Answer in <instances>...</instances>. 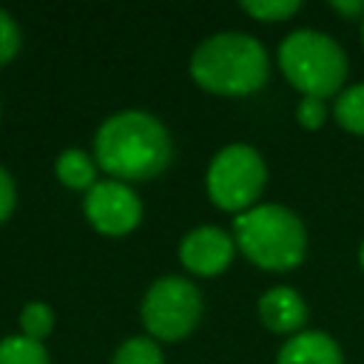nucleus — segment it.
<instances>
[{
  "instance_id": "f257e3e1",
  "label": "nucleus",
  "mask_w": 364,
  "mask_h": 364,
  "mask_svg": "<svg viewBox=\"0 0 364 364\" xmlns=\"http://www.w3.org/2000/svg\"><path fill=\"white\" fill-rule=\"evenodd\" d=\"M173 156L165 122L148 111L125 108L102 119L94 134V159L117 182H148L159 176Z\"/></svg>"
},
{
  "instance_id": "f03ea898",
  "label": "nucleus",
  "mask_w": 364,
  "mask_h": 364,
  "mask_svg": "<svg viewBox=\"0 0 364 364\" xmlns=\"http://www.w3.org/2000/svg\"><path fill=\"white\" fill-rule=\"evenodd\" d=\"M188 71L193 82L208 94L247 97L267 82L270 60L253 34L219 31L193 48Z\"/></svg>"
},
{
  "instance_id": "7ed1b4c3",
  "label": "nucleus",
  "mask_w": 364,
  "mask_h": 364,
  "mask_svg": "<svg viewBox=\"0 0 364 364\" xmlns=\"http://www.w3.org/2000/svg\"><path fill=\"white\" fill-rule=\"evenodd\" d=\"M236 250L262 270H293L307 256L304 222L279 202H262L233 219Z\"/></svg>"
},
{
  "instance_id": "20e7f679",
  "label": "nucleus",
  "mask_w": 364,
  "mask_h": 364,
  "mask_svg": "<svg viewBox=\"0 0 364 364\" xmlns=\"http://www.w3.org/2000/svg\"><path fill=\"white\" fill-rule=\"evenodd\" d=\"M279 68L301 97H338L347 80V54L324 31L296 28L279 43Z\"/></svg>"
},
{
  "instance_id": "39448f33",
  "label": "nucleus",
  "mask_w": 364,
  "mask_h": 364,
  "mask_svg": "<svg viewBox=\"0 0 364 364\" xmlns=\"http://www.w3.org/2000/svg\"><path fill=\"white\" fill-rule=\"evenodd\" d=\"M264 185H267V165L262 154L245 142H230L222 151H216L205 173V188L210 202L219 210L236 216L259 205Z\"/></svg>"
},
{
  "instance_id": "423d86ee",
  "label": "nucleus",
  "mask_w": 364,
  "mask_h": 364,
  "mask_svg": "<svg viewBox=\"0 0 364 364\" xmlns=\"http://www.w3.org/2000/svg\"><path fill=\"white\" fill-rule=\"evenodd\" d=\"M139 318L154 341H179L202 318V293L185 276H162L145 290Z\"/></svg>"
},
{
  "instance_id": "0eeeda50",
  "label": "nucleus",
  "mask_w": 364,
  "mask_h": 364,
  "mask_svg": "<svg viewBox=\"0 0 364 364\" xmlns=\"http://www.w3.org/2000/svg\"><path fill=\"white\" fill-rule=\"evenodd\" d=\"M85 219L102 236H125L142 222V202L136 191L117 179H100L82 199Z\"/></svg>"
},
{
  "instance_id": "6e6552de",
  "label": "nucleus",
  "mask_w": 364,
  "mask_h": 364,
  "mask_svg": "<svg viewBox=\"0 0 364 364\" xmlns=\"http://www.w3.org/2000/svg\"><path fill=\"white\" fill-rule=\"evenodd\" d=\"M236 256L233 233L216 228V225H199L188 230L179 242V262L193 276H219L230 267Z\"/></svg>"
},
{
  "instance_id": "1a4fd4ad",
  "label": "nucleus",
  "mask_w": 364,
  "mask_h": 364,
  "mask_svg": "<svg viewBox=\"0 0 364 364\" xmlns=\"http://www.w3.org/2000/svg\"><path fill=\"white\" fill-rule=\"evenodd\" d=\"M256 313L262 324L279 336H296L307 324V301L296 287L287 284L267 287L256 301Z\"/></svg>"
},
{
  "instance_id": "9d476101",
  "label": "nucleus",
  "mask_w": 364,
  "mask_h": 364,
  "mask_svg": "<svg viewBox=\"0 0 364 364\" xmlns=\"http://www.w3.org/2000/svg\"><path fill=\"white\" fill-rule=\"evenodd\" d=\"M276 364H344V353L330 333L301 330L279 347Z\"/></svg>"
},
{
  "instance_id": "9b49d317",
  "label": "nucleus",
  "mask_w": 364,
  "mask_h": 364,
  "mask_svg": "<svg viewBox=\"0 0 364 364\" xmlns=\"http://www.w3.org/2000/svg\"><path fill=\"white\" fill-rule=\"evenodd\" d=\"M97 171H100V165H97V159L94 156H88L85 151H80V148H65L60 156H57V162H54V173H57V179L65 185V188H71V191H91L100 179H97Z\"/></svg>"
},
{
  "instance_id": "f8f14e48",
  "label": "nucleus",
  "mask_w": 364,
  "mask_h": 364,
  "mask_svg": "<svg viewBox=\"0 0 364 364\" xmlns=\"http://www.w3.org/2000/svg\"><path fill=\"white\" fill-rule=\"evenodd\" d=\"M333 117L344 131L364 136V82L341 88V94L333 102Z\"/></svg>"
},
{
  "instance_id": "ddd939ff",
  "label": "nucleus",
  "mask_w": 364,
  "mask_h": 364,
  "mask_svg": "<svg viewBox=\"0 0 364 364\" xmlns=\"http://www.w3.org/2000/svg\"><path fill=\"white\" fill-rule=\"evenodd\" d=\"M0 364H51L48 350L26 336L0 338Z\"/></svg>"
},
{
  "instance_id": "4468645a",
  "label": "nucleus",
  "mask_w": 364,
  "mask_h": 364,
  "mask_svg": "<svg viewBox=\"0 0 364 364\" xmlns=\"http://www.w3.org/2000/svg\"><path fill=\"white\" fill-rule=\"evenodd\" d=\"M162 361H165L162 358V347L151 336H131V338H125L117 347L114 358H111V364H162Z\"/></svg>"
},
{
  "instance_id": "2eb2a0df",
  "label": "nucleus",
  "mask_w": 364,
  "mask_h": 364,
  "mask_svg": "<svg viewBox=\"0 0 364 364\" xmlns=\"http://www.w3.org/2000/svg\"><path fill=\"white\" fill-rule=\"evenodd\" d=\"M54 330V310L46 301H28L20 310V336L31 341H46Z\"/></svg>"
},
{
  "instance_id": "dca6fc26",
  "label": "nucleus",
  "mask_w": 364,
  "mask_h": 364,
  "mask_svg": "<svg viewBox=\"0 0 364 364\" xmlns=\"http://www.w3.org/2000/svg\"><path fill=\"white\" fill-rule=\"evenodd\" d=\"M239 9L245 14H250L253 20L282 23V20H290L299 11V0H245V3H239Z\"/></svg>"
},
{
  "instance_id": "f3484780",
  "label": "nucleus",
  "mask_w": 364,
  "mask_h": 364,
  "mask_svg": "<svg viewBox=\"0 0 364 364\" xmlns=\"http://www.w3.org/2000/svg\"><path fill=\"white\" fill-rule=\"evenodd\" d=\"M20 46H23V34H20L17 20L6 9H0V65L11 63L20 51Z\"/></svg>"
},
{
  "instance_id": "a211bd4d",
  "label": "nucleus",
  "mask_w": 364,
  "mask_h": 364,
  "mask_svg": "<svg viewBox=\"0 0 364 364\" xmlns=\"http://www.w3.org/2000/svg\"><path fill=\"white\" fill-rule=\"evenodd\" d=\"M296 119L301 128L307 131H316L327 122V102L318 100V97H301L299 105H296Z\"/></svg>"
},
{
  "instance_id": "6ab92c4d",
  "label": "nucleus",
  "mask_w": 364,
  "mask_h": 364,
  "mask_svg": "<svg viewBox=\"0 0 364 364\" xmlns=\"http://www.w3.org/2000/svg\"><path fill=\"white\" fill-rule=\"evenodd\" d=\"M14 205H17V188H14V179H11V173L0 165V225L11 216Z\"/></svg>"
},
{
  "instance_id": "aec40b11",
  "label": "nucleus",
  "mask_w": 364,
  "mask_h": 364,
  "mask_svg": "<svg viewBox=\"0 0 364 364\" xmlns=\"http://www.w3.org/2000/svg\"><path fill=\"white\" fill-rule=\"evenodd\" d=\"M327 6L344 17H358V14L364 17V0H330Z\"/></svg>"
},
{
  "instance_id": "412c9836",
  "label": "nucleus",
  "mask_w": 364,
  "mask_h": 364,
  "mask_svg": "<svg viewBox=\"0 0 364 364\" xmlns=\"http://www.w3.org/2000/svg\"><path fill=\"white\" fill-rule=\"evenodd\" d=\"M358 264H361V270H364V242H361V247H358Z\"/></svg>"
},
{
  "instance_id": "4be33fe9",
  "label": "nucleus",
  "mask_w": 364,
  "mask_h": 364,
  "mask_svg": "<svg viewBox=\"0 0 364 364\" xmlns=\"http://www.w3.org/2000/svg\"><path fill=\"white\" fill-rule=\"evenodd\" d=\"M361 40H364V17H361Z\"/></svg>"
}]
</instances>
